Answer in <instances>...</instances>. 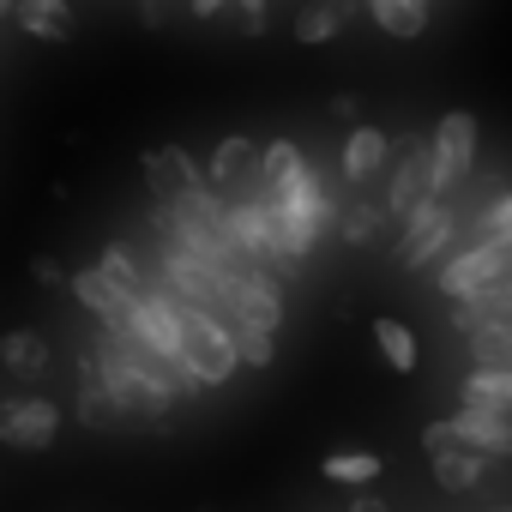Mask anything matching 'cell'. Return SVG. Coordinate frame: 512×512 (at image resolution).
I'll use <instances>...</instances> for the list:
<instances>
[{"instance_id":"obj_1","label":"cell","mask_w":512,"mask_h":512,"mask_svg":"<svg viewBox=\"0 0 512 512\" xmlns=\"http://www.w3.org/2000/svg\"><path fill=\"white\" fill-rule=\"evenodd\" d=\"M91 374L115 392V404L127 410V422H163L169 416V404H175V392L163 386V380H151L133 356H127V344H121V332H97V344H91Z\"/></svg>"},{"instance_id":"obj_2","label":"cell","mask_w":512,"mask_h":512,"mask_svg":"<svg viewBox=\"0 0 512 512\" xmlns=\"http://www.w3.org/2000/svg\"><path fill=\"white\" fill-rule=\"evenodd\" d=\"M175 326H181V362L199 386H229V374L241 368L235 356V338L217 314L193 308V302H175Z\"/></svg>"},{"instance_id":"obj_3","label":"cell","mask_w":512,"mask_h":512,"mask_svg":"<svg viewBox=\"0 0 512 512\" xmlns=\"http://www.w3.org/2000/svg\"><path fill=\"white\" fill-rule=\"evenodd\" d=\"M266 199L278 205V223H284V247L296 253V260H308V253H314V241H320V229L332 223V199H326L320 175L302 163L290 181L266 187Z\"/></svg>"},{"instance_id":"obj_4","label":"cell","mask_w":512,"mask_h":512,"mask_svg":"<svg viewBox=\"0 0 512 512\" xmlns=\"http://www.w3.org/2000/svg\"><path fill=\"white\" fill-rule=\"evenodd\" d=\"M229 320H247V326H272L278 332V320H284V290H278V278L266 272V266H235L229 272V284H223V326Z\"/></svg>"},{"instance_id":"obj_5","label":"cell","mask_w":512,"mask_h":512,"mask_svg":"<svg viewBox=\"0 0 512 512\" xmlns=\"http://www.w3.org/2000/svg\"><path fill=\"white\" fill-rule=\"evenodd\" d=\"M500 278H512V241H464L440 266V296L458 302V296H476Z\"/></svg>"},{"instance_id":"obj_6","label":"cell","mask_w":512,"mask_h":512,"mask_svg":"<svg viewBox=\"0 0 512 512\" xmlns=\"http://www.w3.org/2000/svg\"><path fill=\"white\" fill-rule=\"evenodd\" d=\"M55 440H61V410L49 398H31V392L0 398V446H13V452H49Z\"/></svg>"},{"instance_id":"obj_7","label":"cell","mask_w":512,"mask_h":512,"mask_svg":"<svg viewBox=\"0 0 512 512\" xmlns=\"http://www.w3.org/2000/svg\"><path fill=\"white\" fill-rule=\"evenodd\" d=\"M458 235V211L434 193V199H422L410 217H404V241H398V266H428V260H440V247Z\"/></svg>"},{"instance_id":"obj_8","label":"cell","mask_w":512,"mask_h":512,"mask_svg":"<svg viewBox=\"0 0 512 512\" xmlns=\"http://www.w3.org/2000/svg\"><path fill=\"white\" fill-rule=\"evenodd\" d=\"M428 163H434V193L446 199L464 175H470V163H476V115H464V109H452L440 127H434V145H428Z\"/></svg>"},{"instance_id":"obj_9","label":"cell","mask_w":512,"mask_h":512,"mask_svg":"<svg viewBox=\"0 0 512 512\" xmlns=\"http://www.w3.org/2000/svg\"><path fill=\"white\" fill-rule=\"evenodd\" d=\"M205 181H211V193H223V199L260 193V187H266V181H260V145H253V139H217V151L205 157Z\"/></svg>"},{"instance_id":"obj_10","label":"cell","mask_w":512,"mask_h":512,"mask_svg":"<svg viewBox=\"0 0 512 512\" xmlns=\"http://www.w3.org/2000/svg\"><path fill=\"white\" fill-rule=\"evenodd\" d=\"M452 434L464 440V446H476L482 458H512V410H500V404H458L452 416Z\"/></svg>"},{"instance_id":"obj_11","label":"cell","mask_w":512,"mask_h":512,"mask_svg":"<svg viewBox=\"0 0 512 512\" xmlns=\"http://www.w3.org/2000/svg\"><path fill=\"white\" fill-rule=\"evenodd\" d=\"M422 199H434V163H428V145H404L398 163H392V181H386V211L392 217H410Z\"/></svg>"},{"instance_id":"obj_12","label":"cell","mask_w":512,"mask_h":512,"mask_svg":"<svg viewBox=\"0 0 512 512\" xmlns=\"http://www.w3.org/2000/svg\"><path fill=\"white\" fill-rule=\"evenodd\" d=\"M145 181H151V193H157V199H187V193L211 187V181H205V169H199L181 145H157V151H145Z\"/></svg>"},{"instance_id":"obj_13","label":"cell","mask_w":512,"mask_h":512,"mask_svg":"<svg viewBox=\"0 0 512 512\" xmlns=\"http://www.w3.org/2000/svg\"><path fill=\"white\" fill-rule=\"evenodd\" d=\"M67 284H73V296H79V302H85L103 326H115V332H121V326L133 320V296H127V290H121L103 266H85V272H73Z\"/></svg>"},{"instance_id":"obj_14","label":"cell","mask_w":512,"mask_h":512,"mask_svg":"<svg viewBox=\"0 0 512 512\" xmlns=\"http://www.w3.org/2000/svg\"><path fill=\"white\" fill-rule=\"evenodd\" d=\"M386 163H392V145H386V133H380V127H356V133L344 139L338 169H344V181H350V187H368Z\"/></svg>"},{"instance_id":"obj_15","label":"cell","mask_w":512,"mask_h":512,"mask_svg":"<svg viewBox=\"0 0 512 512\" xmlns=\"http://www.w3.org/2000/svg\"><path fill=\"white\" fill-rule=\"evenodd\" d=\"M13 19L37 43H73V7H67V0H19Z\"/></svg>"},{"instance_id":"obj_16","label":"cell","mask_w":512,"mask_h":512,"mask_svg":"<svg viewBox=\"0 0 512 512\" xmlns=\"http://www.w3.org/2000/svg\"><path fill=\"white\" fill-rule=\"evenodd\" d=\"M428 464H434V482L446 488V494H470V488H482V470H488V458L476 452V446H446V452H428Z\"/></svg>"},{"instance_id":"obj_17","label":"cell","mask_w":512,"mask_h":512,"mask_svg":"<svg viewBox=\"0 0 512 512\" xmlns=\"http://www.w3.org/2000/svg\"><path fill=\"white\" fill-rule=\"evenodd\" d=\"M0 362H7V374H13V380H43L55 356H49V338H37V332H25V326H19V332L0 338Z\"/></svg>"},{"instance_id":"obj_18","label":"cell","mask_w":512,"mask_h":512,"mask_svg":"<svg viewBox=\"0 0 512 512\" xmlns=\"http://www.w3.org/2000/svg\"><path fill=\"white\" fill-rule=\"evenodd\" d=\"M73 410H79V422H85V428H97V434H115V428L127 422V410H121V404H115V392L91 374V362H85V380H79V404H73Z\"/></svg>"},{"instance_id":"obj_19","label":"cell","mask_w":512,"mask_h":512,"mask_svg":"<svg viewBox=\"0 0 512 512\" xmlns=\"http://www.w3.org/2000/svg\"><path fill=\"white\" fill-rule=\"evenodd\" d=\"M374 7V25L386 31V37H422L428 31V0H368Z\"/></svg>"},{"instance_id":"obj_20","label":"cell","mask_w":512,"mask_h":512,"mask_svg":"<svg viewBox=\"0 0 512 512\" xmlns=\"http://www.w3.org/2000/svg\"><path fill=\"white\" fill-rule=\"evenodd\" d=\"M368 332H374L380 356H386V362H392L398 374H416V332H410L404 320H386V314H380V320H374Z\"/></svg>"},{"instance_id":"obj_21","label":"cell","mask_w":512,"mask_h":512,"mask_svg":"<svg viewBox=\"0 0 512 512\" xmlns=\"http://www.w3.org/2000/svg\"><path fill=\"white\" fill-rule=\"evenodd\" d=\"M458 398H470V404H500V410H512V368H476V362H470V374H464Z\"/></svg>"},{"instance_id":"obj_22","label":"cell","mask_w":512,"mask_h":512,"mask_svg":"<svg viewBox=\"0 0 512 512\" xmlns=\"http://www.w3.org/2000/svg\"><path fill=\"white\" fill-rule=\"evenodd\" d=\"M229 338H235V356H241V368H272V356H278V332H272V326L229 320Z\"/></svg>"},{"instance_id":"obj_23","label":"cell","mask_w":512,"mask_h":512,"mask_svg":"<svg viewBox=\"0 0 512 512\" xmlns=\"http://www.w3.org/2000/svg\"><path fill=\"white\" fill-rule=\"evenodd\" d=\"M344 19H350V0H338V7H302V19H296V43H332L338 31H344Z\"/></svg>"},{"instance_id":"obj_24","label":"cell","mask_w":512,"mask_h":512,"mask_svg":"<svg viewBox=\"0 0 512 512\" xmlns=\"http://www.w3.org/2000/svg\"><path fill=\"white\" fill-rule=\"evenodd\" d=\"M464 338H470L476 368H512V326H482V332H464Z\"/></svg>"},{"instance_id":"obj_25","label":"cell","mask_w":512,"mask_h":512,"mask_svg":"<svg viewBox=\"0 0 512 512\" xmlns=\"http://www.w3.org/2000/svg\"><path fill=\"white\" fill-rule=\"evenodd\" d=\"M320 470H326V482L362 488V482H374V476H380V458H374V452H332Z\"/></svg>"},{"instance_id":"obj_26","label":"cell","mask_w":512,"mask_h":512,"mask_svg":"<svg viewBox=\"0 0 512 512\" xmlns=\"http://www.w3.org/2000/svg\"><path fill=\"white\" fill-rule=\"evenodd\" d=\"M302 163H308V157H302V145H290V139H272V145H260V181H266V187L290 181Z\"/></svg>"},{"instance_id":"obj_27","label":"cell","mask_w":512,"mask_h":512,"mask_svg":"<svg viewBox=\"0 0 512 512\" xmlns=\"http://www.w3.org/2000/svg\"><path fill=\"white\" fill-rule=\"evenodd\" d=\"M470 241H512V193L488 199V205L470 217Z\"/></svg>"},{"instance_id":"obj_28","label":"cell","mask_w":512,"mask_h":512,"mask_svg":"<svg viewBox=\"0 0 512 512\" xmlns=\"http://www.w3.org/2000/svg\"><path fill=\"white\" fill-rule=\"evenodd\" d=\"M97 266H103V272H109L127 296H139V290H145V272H139V260H133V253H127L121 241H109V247H103V260H97Z\"/></svg>"},{"instance_id":"obj_29","label":"cell","mask_w":512,"mask_h":512,"mask_svg":"<svg viewBox=\"0 0 512 512\" xmlns=\"http://www.w3.org/2000/svg\"><path fill=\"white\" fill-rule=\"evenodd\" d=\"M380 223H386V217H380L374 205H350V211H344V241H350V247H362V241H374V235H380Z\"/></svg>"},{"instance_id":"obj_30","label":"cell","mask_w":512,"mask_h":512,"mask_svg":"<svg viewBox=\"0 0 512 512\" xmlns=\"http://www.w3.org/2000/svg\"><path fill=\"white\" fill-rule=\"evenodd\" d=\"M446 446H458L452 422H428V428H422V452H446Z\"/></svg>"},{"instance_id":"obj_31","label":"cell","mask_w":512,"mask_h":512,"mask_svg":"<svg viewBox=\"0 0 512 512\" xmlns=\"http://www.w3.org/2000/svg\"><path fill=\"white\" fill-rule=\"evenodd\" d=\"M145 7V25H169V13H175V0H139Z\"/></svg>"},{"instance_id":"obj_32","label":"cell","mask_w":512,"mask_h":512,"mask_svg":"<svg viewBox=\"0 0 512 512\" xmlns=\"http://www.w3.org/2000/svg\"><path fill=\"white\" fill-rule=\"evenodd\" d=\"M31 272H37V284H67V272H61V266H55V260H37V266H31Z\"/></svg>"},{"instance_id":"obj_33","label":"cell","mask_w":512,"mask_h":512,"mask_svg":"<svg viewBox=\"0 0 512 512\" xmlns=\"http://www.w3.org/2000/svg\"><path fill=\"white\" fill-rule=\"evenodd\" d=\"M187 7H193L199 19H211V13H223V0H187Z\"/></svg>"},{"instance_id":"obj_34","label":"cell","mask_w":512,"mask_h":512,"mask_svg":"<svg viewBox=\"0 0 512 512\" xmlns=\"http://www.w3.org/2000/svg\"><path fill=\"white\" fill-rule=\"evenodd\" d=\"M350 512H386V506H380V500H374V494H368V500H356V506H350Z\"/></svg>"},{"instance_id":"obj_35","label":"cell","mask_w":512,"mask_h":512,"mask_svg":"<svg viewBox=\"0 0 512 512\" xmlns=\"http://www.w3.org/2000/svg\"><path fill=\"white\" fill-rule=\"evenodd\" d=\"M13 7H19V0H0V13H13Z\"/></svg>"},{"instance_id":"obj_36","label":"cell","mask_w":512,"mask_h":512,"mask_svg":"<svg viewBox=\"0 0 512 512\" xmlns=\"http://www.w3.org/2000/svg\"><path fill=\"white\" fill-rule=\"evenodd\" d=\"M494 512H512V506H494Z\"/></svg>"}]
</instances>
